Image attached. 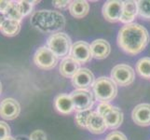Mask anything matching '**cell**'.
Segmentation results:
<instances>
[{
	"mask_svg": "<svg viewBox=\"0 0 150 140\" xmlns=\"http://www.w3.org/2000/svg\"><path fill=\"white\" fill-rule=\"evenodd\" d=\"M149 34L143 25L129 23L122 26L118 32L117 45L125 53L137 55L146 48L149 43Z\"/></svg>",
	"mask_w": 150,
	"mask_h": 140,
	"instance_id": "cell-1",
	"label": "cell"
},
{
	"mask_svg": "<svg viewBox=\"0 0 150 140\" xmlns=\"http://www.w3.org/2000/svg\"><path fill=\"white\" fill-rule=\"evenodd\" d=\"M32 26L44 34L59 33L65 26V18L56 10L40 9L33 12L30 18Z\"/></svg>",
	"mask_w": 150,
	"mask_h": 140,
	"instance_id": "cell-2",
	"label": "cell"
},
{
	"mask_svg": "<svg viewBox=\"0 0 150 140\" xmlns=\"http://www.w3.org/2000/svg\"><path fill=\"white\" fill-rule=\"evenodd\" d=\"M95 98L101 103H108L115 99L117 93V85L107 77H100L92 86Z\"/></svg>",
	"mask_w": 150,
	"mask_h": 140,
	"instance_id": "cell-3",
	"label": "cell"
},
{
	"mask_svg": "<svg viewBox=\"0 0 150 140\" xmlns=\"http://www.w3.org/2000/svg\"><path fill=\"white\" fill-rule=\"evenodd\" d=\"M47 47L58 58H65L71 51V38L63 32L53 34L48 38Z\"/></svg>",
	"mask_w": 150,
	"mask_h": 140,
	"instance_id": "cell-4",
	"label": "cell"
},
{
	"mask_svg": "<svg viewBox=\"0 0 150 140\" xmlns=\"http://www.w3.org/2000/svg\"><path fill=\"white\" fill-rule=\"evenodd\" d=\"M58 57L51 51L47 46L38 48L34 54V63L38 68L50 70L58 64Z\"/></svg>",
	"mask_w": 150,
	"mask_h": 140,
	"instance_id": "cell-5",
	"label": "cell"
},
{
	"mask_svg": "<svg viewBox=\"0 0 150 140\" xmlns=\"http://www.w3.org/2000/svg\"><path fill=\"white\" fill-rule=\"evenodd\" d=\"M111 79L117 85L126 87L133 83L135 79V72L130 65L120 64L113 67L111 71Z\"/></svg>",
	"mask_w": 150,
	"mask_h": 140,
	"instance_id": "cell-6",
	"label": "cell"
},
{
	"mask_svg": "<svg viewBox=\"0 0 150 140\" xmlns=\"http://www.w3.org/2000/svg\"><path fill=\"white\" fill-rule=\"evenodd\" d=\"M76 112L90 110L94 104L93 96L87 90H75L70 93Z\"/></svg>",
	"mask_w": 150,
	"mask_h": 140,
	"instance_id": "cell-7",
	"label": "cell"
},
{
	"mask_svg": "<svg viewBox=\"0 0 150 140\" xmlns=\"http://www.w3.org/2000/svg\"><path fill=\"white\" fill-rule=\"evenodd\" d=\"M70 56L79 62V64L89 63L93 57L91 53V45L82 40L76 41L72 45Z\"/></svg>",
	"mask_w": 150,
	"mask_h": 140,
	"instance_id": "cell-8",
	"label": "cell"
},
{
	"mask_svg": "<svg viewBox=\"0 0 150 140\" xmlns=\"http://www.w3.org/2000/svg\"><path fill=\"white\" fill-rule=\"evenodd\" d=\"M94 75L88 68H80L72 77L71 82L76 90H87L94 84Z\"/></svg>",
	"mask_w": 150,
	"mask_h": 140,
	"instance_id": "cell-9",
	"label": "cell"
},
{
	"mask_svg": "<svg viewBox=\"0 0 150 140\" xmlns=\"http://www.w3.org/2000/svg\"><path fill=\"white\" fill-rule=\"evenodd\" d=\"M21 106L14 98H5L0 102V117L6 121L15 120L20 115Z\"/></svg>",
	"mask_w": 150,
	"mask_h": 140,
	"instance_id": "cell-10",
	"label": "cell"
},
{
	"mask_svg": "<svg viewBox=\"0 0 150 140\" xmlns=\"http://www.w3.org/2000/svg\"><path fill=\"white\" fill-rule=\"evenodd\" d=\"M123 10V2L117 0L107 1L103 6V15L110 23L120 22Z\"/></svg>",
	"mask_w": 150,
	"mask_h": 140,
	"instance_id": "cell-11",
	"label": "cell"
},
{
	"mask_svg": "<svg viewBox=\"0 0 150 140\" xmlns=\"http://www.w3.org/2000/svg\"><path fill=\"white\" fill-rule=\"evenodd\" d=\"M132 121L137 125L149 126L150 125V104H139L133 108L132 113Z\"/></svg>",
	"mask_w": 150,
	"mask_h": 140,
	"instance_id": "cell-12",
	"label": "cell"
},
{
	"mask_svg": "<svg viewBox=\"0 0 150 140\" xmlns=\"http://www.w3.org/2000/svg\"><path fill=\"white\" fill-rule=\"evenodd\" d=\"M102 117L105 122L106 127L109 129L118 128L123 122V113L120 108L111 106L103 114Z\"/></svg>",
	"mask_w": 150,
	"mask_h": 140,
	"instance_id": "cell-13",
	"label": "cell"
},
{
	"mask_svg": "<svg viewBox=\"0 0 150 140\" xmlns=\"http://www.w3.org/2000/svg\"><path fill=\"white\" fill-rule=\"evenodd\" d=\"M87 129L91 134H101L107 129L103 118L97 111H91L87 122Z\"/></svg>",
	"mask_w": 150,
	"mask_h": 140,
	"instance_id": "cell-14",
	"label": "cell"
},
{
	"mask_svg": "<svg viewBox=\"0 0 150 140\" xmlns=\"http://www.w3.org/2000/svg\"><path fill=\"white\" fill-rule=\"evenodd\" d=\"M54 106L57 111L64 115H68L73 112V110H75L73 100H72L70 95H68L66 93H60L55 97Z\"/></svg>",
	"mask_w": 150,
	"mask_h": 140,
	"instance_id": "cell-15",
	"label": "cell"
},
{
	"mask_svg": "<svg viewBox=\"0 0 150 140\" xmlns=\"http://www.w3.org/2000/svg\"><path fill=\"white\" fill-rule=\"evenodd\" d=\"M80 69V64L71 56H67L61 61L59 71L60 74L64 77H73Z\"/></svg>",
	"mask_w": 150,
	"mask_h": 140,
	"instance_id": "cell-16",
	"label": "cell"
},
{
	"mask_svg": "<svg viewBox=\"0 0 150 140\" xmlns=\"http://www.w3.org/2000/svg\"><path fill=\"white\" fill-rule=\"evenodd\" d=\"M92 56L95 59H105L110 54L111 47L110 44L105 39H95L91 45Z\"/></svg>",
	"mask_w": 150,
	"mask_h": 140,
	"instance_id": "cell-17",
	"label": "cell"
},
{
	"mask_svg": "<svg viewBox=\"0 0 150 140\" xmlns=\"http://www.w3.org/2000/svg\"><path fill=\"white\" fill-rule=\"evenodd\" d=\"M138 14L137 2L135 1H125L123 2V10L120 22L123 23H132V21L135 19Z\"/></svg>",
	"mask_w": 150,
	"mask_h": 140,
	"instance_id": "cell-18",
	"label": "cell"
},
{
	"mask_svg": "<svg viewBox=\"0 0 150 140\" xmlns=\"http://www.w3.org/2000/svg\"><path fill=\"white\" fill-rule=\"evenodd\" d=\"M90 4L83 0L72 1L69 6V11L73 17L76 19H82L89 13Z\"/></svg>",
	"mask_w": 150,
	"mask_h": 140,
	"instance_id": "cell-19",
	"label": "cell"
},
{
	"mask_svg": "<svg viewBox=\"0 0 150 140\" xmlns=\"http://www.w3.org/2000/svg\"><path fill=\"white\" fill-rule=\"evenodd\" d=\"M21 31V23L18 21L7 19L0 28V32L6 37H15Z\"/></svg>",
	"mask_w": 150,
	"mask_h": 140,
	"instance_id": "cell-20",
	"label": "cell"
},
{
	"mask_svg": "<svg viewBox=\"0 0 150 140\" xmlns=\"http://www.w3.org/2000/svg\"><path fill=\"white\" fill-rule=\"evenodd\" d=\"M136 71L144 79H150V57H144L137 62Z\"/></svg>",
	"mask_w": 150,
	"mask_h": 140,
	"instance_id": "cell-21",
	"label": "cell"
},
{
	"mask_svg": "<svg viewBox=\"0 0 150 140\" xmlns=\"http://www.w3.org/2000/svg\"><path fill=\"white\" fill-rule=\"evenodd\" d=\"M17 6L20 10L21 14L23 17H26L32 12L35 3H38V1H27V0H20L17 1Z\"/></svg>",
	"mask_w": 150,
	"mask_h": 140,
	"instance_id": "cell-22",
	"label": "cell"
},
{
	"mask_svg": "<svg viewBox=\"0 0 150 140\" xmlns=\"http://www.w3.org/2000/svg\"><path fill=\"white\" fill-rule=\"evenodd\" d=\"M136 2L139 16L144 19L150 20V0H140Z\"/></svg>",
	"mask_w": 150,
	"mask_h": 140,
	"instance_id": "cell-23",
	"label": "cell"
},
{
	"mask_svg": "<svg viewBox=\"0 0 150 140\" xmlns=\"http://www.w3.org/2000/svg\"><path fill=\"white\" fill-rule=\"evenodd\" d=\"M5 15H6L7 19L9 20H14V21H18V22L21 23V21L23 20V16L21 14L20 10L18 9L17 3L16 2H12V4L10 5V7L8 8V9L5 12Z\"/></svg>",
	"mask_w": 150,
	"mask_h": 140,
	"instance_id": "cell-24",
	"label": "cell"
},
{
	"mask_svg": "<svg viewBox=\"0 0 150 140\" xmlns=\"http://www.w3.org/2000/svg\"><path fill=\"white\" fill-rule=\"evenodd\" d=\"M91 113V109L76 112V122L77 123V125L82 127V128H87V122H88V119H89V116H90Z\"/></svg>",
	"mask_w": 150,
	"mask_h": 140,
	"instance_id": "cell-25",
	"label": "cell"
},
{
	"mask_svg": "<svg viewBox=\"0 0 150 140\" xmlns=\"http://www.w3.org/2000/svg\"><path fill=\"white\" fill-rule=\"evenodd\" d=\"M10 136V127L6 122L0 121V140H4Z\"/></svg>",
	"mask_w": 150,
	"mask_h": 140,
	"instance_id": "cell-26",
	"label": "cell"
},
{
	"mask_svg": "<svg viewBox=\"0 0 150 140\" xmlns=\"http://www.w3.org/2000/svg\"><path fill=\"white\" fill-rule=\"evenodd\" d=\"M105 140H128V139L124 134L117 131H113L107 134Z\"/></svg>",
	"mask_w": 150,
	"mask_h": 140,
	"instance_id": "cell-27",
	"label": "cell"
},
{
	"mask_svg": "<svg viewBox=\"0 0 150 140\" xmlns=\"http://www.w3.org/2000/svg\"><path fill=\"white\" fill-rule=\"evenodd\" d=\"M29 139L30 140H47V136H46V134L42 130H35L31 133Z\"/></svg>",
	"mask_w": 150,
	"mask_h": 140,
	"instance_id": "cell-28",
	"label": "cell"
},
{
	"mask_svg": "<svg viewBox=\"0 0 150 140\" xmlns=\"http://www.w3.org/2000/svg\"><path fill=\"white\" fill-rule=\"evenodd\" d=\"M52 4H53V6L57 9H64L66 8H69L71 2L70 1H53Z\"/></svg>",
	"mask_w": 150,
	"mask_h": 140,
	"instance_id": "cell-29",
	"label": "cell"
},
{
	"mask_svg": "<svg viewBox=\"0 0 150 140\" xmlns=\"http://www.w3.org/2000/svg\"><path fill=\"white\" fill-rule=\"evenodd\" d=\"M13 1H8V0H0V12L5 13L10 7Z\"/></svg>",
	"mask_w": 150,
	"mask_h": 140,
	"instance_id": "cell-30",
	"label": "cell"
},
{
	"mask_svg": "<svg viewBox=\"0 0 150 140\" xmlns=\"http://www.w3.org/2000/svg\"><path fill=\"white\" fill-rule=\"evenodd\" d=\"M6 20H7V17H6V15H5V13L0 12V28H1L3 23L6 22Z\"/></svg>",
	"mask_w": 150,
	"mask_h": 140,
	"instance_id": "cell-31",
	"label": "cell"
},
{
	"mask_svg": "<svg viewBox=\"0 0 150 140\" xmlns=\"http://www.w3.org/2000/svg\"><path fill=\"white\" fill-rule=\"evenodd\" d=\"M16 140H30V139L27 138V137H25V136H18L16 138Z\"/></svg>",
	"mask_w": 150,
	"mask_h": 140,
	"instance_id": "cell-32",
	"label": "cell"
},
{
	"mask_svg": "<svg viewBox=\"0 0 150 140\" xmlns=\"http://www.w3.org/2000/svg\"><path fill=\"white\" fill-rule=\"evenodd\" d=\"M4 140H16V138H14L12 136H8V137H7L6 139H4Z\"/></svg>",
	"mask_w": 150,
	"mask_h": 140,
	"instance_id": "cell-33",
	"label": "cell"
},
{
	"mask_svg": "<svg viewBox=\"0 0 150 140\" xmlns=\"http://www.w3.org/2000/svg\"><path fill=\"white\" fill-rule=\"evenodd\" d=\"M1 92H2V83L0 81V95H1Z\"/></svg>",
	"mask_w": 150,
	"mask_h": 140,
	"instance_id": "cell-34",
	"label": "cell"
}]
</instances>
